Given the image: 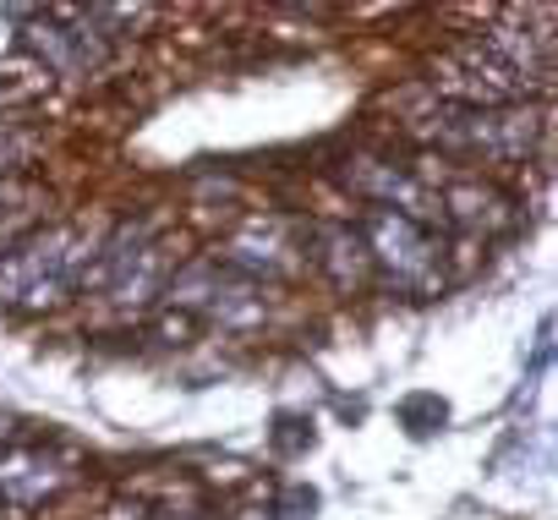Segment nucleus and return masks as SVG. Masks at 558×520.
I'll use <instances>...</instances> for the list:
<instances>
[{
    "mask_svg": "<svg viewBox=\"0 0 558 520\" xmlns=\"http://www.w3.org/2000/svg\"><path fill=\"white\" fill-rule=\"evenodd\" d=\"M362 235H367V252H373V269H384L389 286H400V291H433L438 286L444 246H438V230H427L422 219L378 208L362 225Z\"/></svg>",
    "mask_w": 558,
    "mask_h": 520,
    "instance_id": "obj_3",
    "label": "nucleus"
},
{
    "mask_svg": "<svg viewBox=\"0 0 558 520\" xmlns=\"http://www.w3.org/2000/svg\"><path fill=\"white\" fill-rule=\"evenodd\" d=\"M307 257L340 291H362L373 280V252H367L362 225H335V219L329 225H307Z\"/></svg>",
    "mask_w": 558,
    "mask_h": 520,
    "instance_id": "obj_6",
    "label": "nucleus"
},
{
    "mask_svg": "<svg viewBox=\"0 0 558 520\" xmlns=\"http://www.w3.org/2000/svg\"><path fill=\"white\" fill-rule=\"evenodd\" d=\"M438 203H444V208H449V219H454V225H465V230L509 225V197H504L493 181H482V176H449V181H444V192H438Z\"/></svg>",
    "mask_w": 558,
    "mask_h": 520,
    "instance_id": "obj_8",
    "label": "nucleus"
},
{
    "mask_svg": "<svg viewBox=\"0 0 558 520\" xmlns=\"http://www.w3.org/2000/svg\"><path fill=\"white\" fill-rule=\"evenodd\" d=\"M61 482H66V471H61L45 449H17V455L0 460V498H7L12 509H34V504H45Z\"/></svg>",
    "mask_w": 558,
    "mask_h": 520,
    "instance_id": "obj_7",
    "label": "nucleus"
},
{
    "mask_svg": "<svg viewBox=\"0 0 558 520\" xmlns=\"http://www.w3.org/2000/svg\"><path fill=\"white\" fill-rule=\"evenodd\" d=\"M416 132L449 154V159H487V165H520L531 159L536 137H547V116L498 105V110H465V105H438L416 116Z\"/></svg>",
    "mask_w": 558,
    "mask_h": 520,
    "instance_id": "obj_1",
    "label": "nucleus"
},
{
    "mask_svg": "<svg viewBox=\"0 0 558 520\" xmlns=\"http://www.w3.org/2000/svg\"><path fill=\"white\" fill-rule=\"evenodd\" d=\"M83 241L72 225H50L0 246V307H56L72 286H83Z\"/></svg>",
    "mask_w": 558,
    "mask_h": 520,
    "instance_id": "obj_2",
    "label": "nucleus"
},
{
    "mask_svg": "<svg viewBox=\"0 0 558 520\" xmlns=\"http://www.w3.org/2000/svg\"><path fill=\"white\" fill-rule=\"evenodd\" d=\"M340 181H345V192L378 203L384 214H405V219H422V203L433 197V186L416 176V165L389 148H356L340 165Z\"/></svg>",
    "mask_w": 558,
    "mask_h": 520,
    "instance_id": "obj_4",
    "label": "nucleus"
},
{
    "mask_svg": "<svg viewBox=\"0 0 558 520\" xmlns=\"http://www.w3.org/2000/svg\"><path fill=\"white\" fill-rule=\"evenodd\" d=\"M28 154H34V137H28L12 116H0V176L23 170V165H28Z\"/></svg>",
    "mask_w": 558,
    "mask_h": 520,
    "instance_id": "obj_9",
    "label": "nucleus"
},
{
    "mask_svg": "<svg viewBox=\"0 0 558 520\" xmlns=\"http://www.w3.org/2000/svg\"><path fill=\"white\" fill-rule=\"evenodd\" d=\"M23 45H28L56 77H66V83H88V72H99V66L110 61V45H105V34H94L88 12L39 17V23L23 34Z\"/></svg>",
    "mask_w": 558,
    "mask_h": 520,
    "instance_id": "obj_5",
    "label": "nucleus"
},
{
    "mask_svg": "<svg viewBox=\"0 0 558 520\" xmlns=\"http://www.w3.org/2000/svg\"><path fill=\"white\" fill-rule=\"evenodd\" d=\"M7 433H12V422H7V416H0V444H7Z\"/></svg>",
    "mask_w": 558,
    "mask_h": 520,
    "instance_id": "obj_11",
    "label": "nucleus"
},
{
    "mask_svg": "<svg viewBox=\"0 0 558 520\" xmlns=\"http://www.w3.org/2000/svg\"><path fill=\"white\" fill-rule=\"evenodd\" d=\"M0 214H7V192H0Z\"/></svg>",
    "mask_w": 558,
    "mask_h": 520,
    "instance_id": "obj_12",
    "label": "nucleus"
},
{
    "mask_svg": "<svg viewBox=\"0 0 558 520\" xmlns=\"http://www.w3.org/2000/svg\"><path fill=\"white\" fill-rule=\"evenodd\" d=\"M400 416H405V427H411V433H433V427H444V416H449V411H444V400H438V395H416V400H405V406H400Z\"/></svg>",
    "mask_w": 558,
    "mask_h": 520,
    "instance_id": "obj_10",
    "label": "nucleus"
}]
</instances>
